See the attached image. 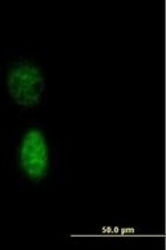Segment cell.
I'll use <instances>...</instances> for the list:
<instances>
[{
    "label": "cell",
    "mask_w": 166,
    "mask_h": 250,
    "mask_svg": "<svg viewBox=\"0 0 166 250\" xmlns=\"http://www.w3.org/2000/svg\"><path fill=\"white\" fill-rule=\"evenodd\" d=\"M45 77L36 65L20 62L11 68L7 76V89L19 106L33 108L40 104L45 93Z\"/></svg>",
    "instance_id": "6da1fadb"
},
{
    "label": "cell",
    "mask_w": 166,
    "mask_h": 250,
    "mask_svg": "<svg viewBox=\"0 0 166 250\" xmlns=\"http://www.w3.org/2000/svg\"><path fill=\"white\" fill-rule=\"evenodd\" d=\"M20 167L33 181H40L47 176L49 150L42 130L31 129L24 135L20 148Z\"/></svg>",
    "instance_id": "7a4b0ae2"
}]
</instances>
